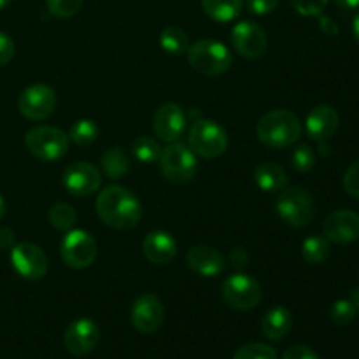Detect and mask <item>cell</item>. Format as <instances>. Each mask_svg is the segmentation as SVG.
<instances>
[{
  "instance_id": "cell-23",
  "label": "cell",
  "mask_w": 359,
  "mask_h": 359,
  "mask_svg": "<svg viewBox=\"0 0 359 359\" xmlns=\"http://www.w3.org/2000/svg\"><path fill=\"white\" fill-rule=\"evenodd\" d=\"M244 0H202L203 13L214 21L228 23L241 14Z\"/></svg>"
},
{
  "instance_id": "cell-43",
  "label": "cell",
  "mask_w": 359,
  "mask_h": 359,
  "mask_svg": "<svg viewBox=\"0 0 359 359\" xmlns=\"http://www.w3.org/2000/svg\"><path fill=\"white\" fill-rule=\"evenodd\" d=\"M353 34H354V39H356V42L359 44V11L353 20Z\"/></svg>"
},
{
  "instance_id": "cell-26",
  "label": "cell",
  "mask_w": 359,
  "mask_h": 359,
  "mask_svg": "<svg viewBox=\"0 0 359 359\" xmlns=\"http://www.w3.org/2000/svg\"><path fill=\"white\" fill-rule=\"evenodd\" d=\"M160 46L168 55H184L189 48V37L182 28L168 27L161 32Z\"/></svg>"
},
{
  "instance_id": "cell-25",
  "label": "cell",
  "mask_w": 359,
  "mask_h": 359,
  "mask_svg": "<svg viewBox=\"0 0 359 359\" xmlns=\"http://www.w3.org/2000/svg\"><path fill=\"white\" fill-rule=\"evenodd\" d=\"M302 255L311 265H323L330 256V241L321 235H312L302 244Z\"/></svg>"
},
{
  "instance_id": "cell-1",
  "label": "cell",
  "mask_w": 359,
  "mask_h": 359,
  "mask_svg": "<svg viewBox=\"0 0 359 359\" xmlns=\"http://www.w3.org/2000/svg\"><path fill=\"white\" fill-rule=\"evenodd\" d=\"M97 214L114 230H132L140 223L142 205L128 188L111 184L98 193Z\"/></svg>"
},
{
  "instance_id": "cell-24",
  "label": "cell",
  "mask_w": 359,
  "mask_h": 359,
  "mask_svg": "<svg viewBox=\"0 0 359 359\" xmlns=\"http://www.w3.org/2000/svg\"><path fill=\"white\" fill-rule=\"evenodd\" d=\"M100 165L109 179H121L130 170V160L121 147H112V149L105 151Z\"/></svg>"
},
{
  "instance_id": "cell-16",
  "label": "cell",
  "mask_w": 359,
  "mask_h": 359,
  "mask_svg": "<svg viewBox=\"0 0 359 359\" xmlns=\"http://www.w3.org/2000/svg\"><path fill=\"white\" fill-rule=\"evenodd\" d=\"M323 233L333 244H353L359 238V216L353 210H335L323 223Z\"/></svg>"
},
{
  "instance_id": "cell-37",
  "label": "cell",
  "mask_w": 359,
  "mask_h": 359,
  "mask_svg": "<svg viewBox=\"0 0 359 359\" xmlns=\"http://www.w3.org/2000/svg\"><path fill=\"white\" fill-rule=\"evenodd\" d=\"M14 42L7 34L0 32V67L7 65L14 56Z\"/></svg>"
},
{
  "instance_id": "cell-44",
  "label": "cell",
  "mask_w": 359,
  "mask_h": 359,
  "mask_svg": "<svg viewBox=\"0 0 359 359\" xmlns=\"http://www.w3.org/2000/svg\"><path fill=\"white\" fill-rule=\"evenodd\" d=\"M351 302H353V305L356 307V311H359V287H354L353 291H351Z\"/></svg>"
},
{
  "instance_id": "cell-28",
  "label": "cell",
  "mask_w": 359,
  "mask_h": 359,
  "mask_svg": "<svg viewBox=\"0 0 359 359\" xmlns=\"http://www.w3.org/2000/svg\"><path fill=\"white\" fill-rule=\"evenodd\" d=\"M98 139V126L91 119H79L70 126L69 140L76 146H90Z\"/></svg>"
},
{
  "instance_id": "cell-27",
  "label": "cell",
  "mask_w": 359,
  "mask_h": 359,
  "mask_svg": "<svg viewBox=\"0 0 359 359\" xmlns=\"http://www.w3.org/2000/svg\"><path fill=\"white\" fill-rule=\"evenodd\" d=\"M48 219L49 223H51V226H55L56 230L69 231L72 230V226L76 224L77 214L72 205H69V203L65 202H58L49 209Z\"/></svg>"
},
{
  "instance_id": "cell-2",
  "label": "cell",
  "mask_w": 359,
  "mask_h": 359,
  "mask_svg": "<svg viewBox=\"0 0 359 359\" xmlns=\"http://www.w3.org/2000/svg\"><path fill=\"white\" fill-rule=\"evenodd\" d=\"M259 142L273 149H284L302 137V123L294 112L287 109H276L263 116L256 126Z\"/></svg>"
},
{
  "instance_id": "cell-34",
  "label": "cell",
  "mask_w": 359,
  "mask_h": 359,
  "mask_svg": "<svg viewBox=\"0 0 359 359\" xmlns=\"http://www.w3.org/2000/svg\"><path fill=\"white\" fill-rule=\"evenodd\" d=\"M293 9L297 11L302 16H321V13L325 11L328 0H290Z\"/></svg>"
},
{
  "instance_id": "cell-30",
  "label": "cell",
  "mask_w": 359,
  "mask_h": 359,
  "mask_svg": "<svg viewBox=\"0 0 359 359\" xmlns=\"http://www.w3.org/2000/svg\"><path fill=\"white\" fill-rule=\"evenodd\" d=\"M233 359H277V353L272 346L262 342H251L242 346L235 353Z\"/></svg>"
},
{
  "instance_id": "cell-19",
  "label": "cell",
  "mask_w": 359,
  "mask_h": 359,
  "mask_svg": "<svg viewBox=\"0 0 359 359\" xmlns=\"http://www.w3.org/2000/svg\"><path fill=\"white\" fill-rule=\"evenodd\" d=\"M189 270L202 277H216L224 270V256L209 245H196L186 255Z\"/></svg>"
},
{
  "instance_id": "cell-38",
  "label": "cell",
  "mask_w": 359,
  "mask_h": 359,
  "mask_svg": "<svg viewBox=\"0 0 359 359\" xmlns=\"http://www.w3.org/2000/svg\"><path fill=\"white\" fill-rule=\"evenodd\" d=\"M283 359H319V356L311 349V347L298 344V346L290 347V349L284 353Z\"/></svg>"
},
{
  "instance_id": "cell-5",
  "label": "cell",
  "mask_w": 359,
  "mask_h": 359,
  "mask_svg": "<svg viewBox=\"0 0 359 359\" xmlns=\"http://www.w3.org/2000/svg\"><path fill=\"white\" fill-rule=\"evenodd\" d=\"M160 168L165 179L174 184H186L196 174V154L182 142H172L161 151Z\"/></svg>"
},
{
  "instance_id": "cell-6",
  "label": "cell",
  "mask_w": 359,
  "mask_h": 359,
  "mask_svg": "<svg viewBox=\"0 0 359 359\" xmlns=\"http://www.w3.org/2000/svg\"><path fill=\"white\" fill-rule=\"evenodd\" d=\"M276 212L280 219L293 228H304L311 224L314 217V203L305 189L291 186L279 191L276 200Z\"/></svg>"
},
{
  "instance_id": "cell-7",
  "label": "cell",
  "mask_w": 359,
  "mask_h": 359,
  "mask_svg": "<svg viewBox=\"0 0 359 359\" xmlns=\"http://www.w3.org/2000/svg\"><path fill=\"white\" fill-rule=\"evenodd\" d=\"M69 135L55 126H35L25 135V146L35 158L44 161L60 160L69 151Z\"/></svg>"
},
{
  "instance_id": "cell-46",
  "label": "cell",
  "mask_w": 359,
  "mask_h": 359,
  "mask_svg": "<svg viewBox=\"0 0 359 359\" xmlns=\"http://www.w3.org/2000/svg\"><path fill=\"white\" fill-rule=\"evenodd\" d=\"M11 4V0H0V11L4 9V7H7Z\"/></svg>"
},
{
  "instance_id": "cell-29",
  "label": "cell",
  "mask_w": 359,
  "mask_h": 359,
  "mask_svg": "<svg viewBox=\"0 0 359 359\" xmlns=\"http://www.w3.org/2000/svg\"><path fill=\"white\" fill-rule=\"evenodd\" d=\"M133 154L140 163H154L161 156V146L151 137H140L133 142Z\"/></svg>"
},
{
  "instance_id": "cell-13",
  "label": "cell",
  "mask_w": 359,
  "mask_h": 359,
  "mask_svg": "<svg viewBox=\"0 0 359 359\" xmlns=\"http://www.w3.org/2000/svg\"><path fill=\"white\" fill-rule=\"evenodd\" d=\"M98 340H100V330H98L97 323L90 318H81L70 323L69 328L65 330V335H63L65 349L72 356L90 354L98 346Z\"/></svg>"
},
{
  "instance_id": "cell-35",
  "label": "cell",
  "mask_w": 359,
  "mask_h": 359,
  "mask_svg": "<svg viewBox=\"0 0 359 359\" xmlns=\"http://www.w3.org/2000/svg\"><path fill=\"white\" fill-rule=\"evenodd\" d=\"M344 188L354 198H359V160L347 168L344 175Z\"/></svg>"
},
{
  "instance_id": "cell-14",
  "label": "cell",
  "mask_w": 359,
  "mask_h": 359,
  "mask_svg": "<svg viewBox=\"0 0 359 359\" xmlns=\"http://www.w3.org/2000/svg\"><path fill=\"white\" fill-rule=\"evenodd\" d=\"M102 184V174L95 165L79 161L72 163L63 172V186L74 196H90L98 191Z\"/></svg>"
},
{
  "instance_id": "cell-41",
  "label": "cell",
  "mask_w": 359,
  "mask_h": 359,
  "mask_svg": "<svg viewBox=\"0 0 359 359\" xmlns=\"http://www.w3.org/2000/svg\"><path fill=\"white\" fill-rule=\"evenodd\" d=\"M319 25H321V30L325 32V34H328V35H335L337 32H339V27H337L335 21H333L332 18H328V16H321V20H319Z\"/></svg>"
},
{
  "instance_id": "cell-18",
  "label": "cell",
  "mask_w": 359,
  "mask_h": 359,
  "mask_svg": "<svg viewBox=\"0 0 359 359\" xmlns=\"http://www.w3.org/2000/svg\"><path fill=\"white\" fill-rule=\"evenodd\" d=\"M339 112L332 107V105H318L312 109L305 121V130H307L309 137L316 142H325L339 128Z\"/></svg>"
},
{
  "instance_id": "cell-21",
  "label": "cell",
  "mask_w": 359,
  "mask_h": 359,
  "mask_svg": "<svg viewBox=\"0 0 359 359\" xmlns=\"http://www.w3.org/2000/svg\"><path fill=\"white\" fill-rule=\"evenodd\" d=\"M291 328H293V316L283 305H277V307L266 311V314L262 319L263 335L269 340H273V342L286 339L290 335Z\"/></svg>"
},
{
  "instance_id": "cell-32",
  "label": "cell",
  "mask_w": 359,
  "mask_h": 359,
  "mask_svg": "<svg viewBox=\"0 0 359 359\" xmlns=\"http://www.w3.org/2000/svg\"><path fill=\"white\" fill-rule=\"evenodd\" d=\"M46 2H48L49 13L60 20H69L76 16L83 7V0H46Z\"/></svg>"
},
{
  "instance_id": "cell-42",
  "label": "cell",
  "mask_w": 359,
  "mask_h": 359,
  "mask_svg": "<svg viewBox=\"0 0 359 359\" xmlns=\"http://www.w3.org/2000/svg\"><path fill=\"white\" fill-rule=\"evenodd\" d=\"M333 2H335L340 9H346V11L358 9L359 7V0H333Z\"/></svg>"
},
{
  "instance_id": "cell-20",
  "label": "cell",
  "mask_w": 359,
  "mask_h": 359,
  "mask_svg": "<svg viewBox=\"0 0 359 359\" xmlns=\"http://www.w3.org/2000/svg\"><path fill=\"white\" fill-rule=\"evenodd\" d=\"M142 252L147 262L154 265H167L177 252V242L168 231H151L142 242Z\"/></svg>"
},
{
  "instance_id": "cell-33",
  "label": "cell",
  "mask_w": 359,
  "mask_h": 359,
  "mask_svg": "<svg viewBox=\"0 0 359 359\" xmlns=\"http://www.w3.org/2000/svg\"><path fill=\"white\" fill-rule=\"evenodd\" d=\"M291 165L298 172H309L316 165V153L307 144H300L291 154Z\"/></svg>"
},
{
  "instance_id": "cell-4",
  "label": "cell",
  "mask_w": 359,
  "mask_h": 359,
  "mask_svg": "<svg viewBox=\"0 0 359 359\" xmlns=\"http://www.w3.org/2000/svg\"><path fill=\"white\" fill-rule=\"evenodd\" d=\"M188 146L191 147L196 156L212 158L224 154L228 147V135L223 126L217 125L212 119H196L193 121L188 135Z\"/></svg>"
},
{
  "instance_id": "cell-8",
  "label": "cell",
  "mask_w": 359,
  "mask_h": 359,
  "mask_svg": "<svg viewBox=\"0 0 359 359\" xmlns=\"http://www.w3.org/2000/svg\"><path fill=\"white\" fill-rule=\"evenodd\" d=\"M221 297L228 307L235 311H251L262 302V284L248 273H233L226 277L221 286Z\"/></svg>"
},
{
  "instance_id": "cell-10",
  "label": "cell",
  "mask_w": 359,
  "mask_h": 359,
  "mask_svg": "<svg viewBox=\"0 0 359 359\" xmlns=\"http://www.w3.org/2000/svg\"><path fill=\"white\" fill-rule=\"evenodd\" d=\"M11 263L20 277L27 280H41L49 269L48 256L39 245L21 242L11 251Z\"/></svg>"
},
{
  "instance_id": "cell-22",
  "label": "cell",
  "mask_w": 359,
  "mask_h": 359,
  "mask_svg": "<svg viewBox=\"0 0 359 359\" xmlns=\"http://www.w3.org/2000/svg\"><path fill=\"white\" fill-rule=\"evenodd\" d=\"M255 181L262 191L279 193L287 186V175L280 165L266 161L256 167Z\"/></svg>"
},
{
  "instance_id": "cell-17",
  "label": "cell",
  "mask_w": 359,
  "mask_h": 359,
  "mask_svg": "<svg viewBox=\"0 0 359 359\" xmlns=\"http://www.w3.org/2000/svg\"><path fill=\"white\" fill-rule=\"evenodd\" d=\"M154 133L163 142H177L186 128V114L181 105L163 104L153 116Z\"/></svg>"
},
{
  "instance_id": "cell-12",
  "label": "cell",
  "mask_w": 359,
  "mask_h": 359,
  "mask_svg": "<svg viewBox=\"0 0 359 359\" xmlns=\"http://www.w3.org/2000/svg\"><path fill=\"white\" fill-rule=\"evenodd\" d=\"M231 44L235 51L249 60L259 58L265 55L269 39L265 30L255 21H241L231 30Z\"/></svg>"
},
{
  "instance_id": "cell-31",
  "label": "cell",
  "mask_w": 359,
  "mask_h": 359,
  "mask_svg": "<svg viewBox=\"0 0 359 359\" xmlns=\"http://www.w3.org/2000/svg\"><path fill=\"white\" fill-rule=\"evenodd\" d=\"M358 311L351 300H337L330 309V318L335 325L347 326L354 321Z\"/></svg>"
},
{
  "instance_id": "cell-40",
  "label": "cell",
  "mask_w": 359,
  "mask_h": 359,
  "mask_svg": "<svg viewBox=\"0 0 359 359\" xmlns=\"http://www.w3.org/2000/svg\"><path fill=\"white\" fill-rule=\"evenodd\" d=\"M230 259H231V263H233L235 266H244L245 263H248L249 255L245 252V249L237 248V249H233V251H231Z\"/></svg>"
},
{
  "instance_id": "cell-11",
  "label": "cell",
  "mask_w": 359,
  "mask_h": 359,
  "mask_svg": "<svg viewBox=\"0 0 359 359\" xmlns=\"http://www.w3.org/2000/svg\"><path fill=\"white\" fill-rule=\"evenodd\" d=\"M20 112L27 119L32 121H42L49 118L56 107V95L55 90L46 84H32L23 93L20 95L18 100Z\"/></svg>"
},
{
  "instance_id": "cell-39",
  "label": "cell",
  "mask_w": 359,
  "mask_h": 359,
  "mask_svg": "<svg viewBox=\"0 0 359 359\" xmlns=\"http://www.w3.org/2000/svg\"><path fill=\"white\" fill-rule=\"evenodd\" d=\"M14 248V231L11 228H0V249Z\"/></svg>"
},
{
  "instance_id": "cell-9",
  "label": "cell",
  "mask_w": 359,
  "mask_h": 359,
  "mask_svg": "<svg viewBox=\"0 0 359 359\" xmlns=\"http://www.w3.org/2000/svg\"><path fill=\"white\" fill-rule=\"evenodd\" d=\"M60 255L70 269H88L97 258V242L88 231L69 230L60 245Z\"/></svg>"
},
{
  "instance_id": "cell-3",
  "label": "cell",
  "mask_w": 359,
  "mask_h": 359,
  "mask_svg": "<svg viewBox=\"0 0 359 359\" xmlns=\"http://www.w3.org/2000/svg\"><path fill=\"white\" fill-rule=\"evenodd\" d=\"M188 62L202 76H219L231 67V53L223 42L200 39L188 48Z\"/></svg>"
},
{
  "instance_id": "cell-36",
  "label": "cell",
  "mask_w": 359,
  "mask_h": 359,
  "mask_svg": "<svg viewBox=\"0 0 359 359\" xmlns=\"http://www.w3.org/2000/svg\"><path fill=\"white\" fill-rule=\"evenodd\" d=\"M277 6H279V0H248V9L252 14H258V16L273 13Z\"/></svg>"
},
{
  "instance_id": "cell-15",
  "label": "cell",
  "mask_w": 359,
  "mask_h": 359,
  "mask_svg": "<svg viewBox=\"0 0 359 359\" xmlns=\"http://www.w3.org/2000/svg\"><path fill=\"white\" fill-rule=\"evenodd\" d=\"M165 323V307L160 298L154 294H142L133 302L132 325L137 332L149 333L158 332Z\"/></svg>"
},
{
  "instance_id": "cell-45",
  "label": "cell",
  "mask_w": 359,
  "mask_h": 359,
  "mask_svg": "<svg viewBox=\"0 0 359 359\" xmlns=\"http://www.w3.org/2000/svg\"><path fill=\"white\" fill-rule=\"evenodd\" d=\"M4 214H6V200H4L2 195H0V219L4 217Z\"/></svg>"
}]
</instances>
